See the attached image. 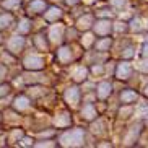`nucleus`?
Returning a JSON list of instances; mask_svg holds the SVG:
<instances>
[{
    "label": "nucleus",
    "mask_w": 148,
    "mask_h": 148,
    "mask_svg": "<svg viewBox=\"0 0 148 148\" xmlns=\"http://www.w3.org/2000/svg\"><path fill=\"white\" fill-rule=\"evenodd\" d=\"M114 25L109 21V18H99L98 21L93 25V29H95V34L98 36H108L111 31H112Z\"/></svg>",
    "instance_id": "3"
},
{
    "label": "nucleus",
    "mask_w": 148,
    "mask_h": 148,
    "mask_svg": "<svg viewBox=\"0 0 148 148\" xmlns=\"http://www.w3.org/2000/svg\"><path fill=\"white\" fill-rule=\"evenodd\" d=\"M44 18H46L47 21H57V20L62 18V10L59 8V7H49V8H46V12H44Z\"/></svg>",
    "instance_id": "13"
},
{
    "label": "nucleus",
    "mask_w": 148,
    "mask_h": 148,
    "mask_svg": "<svg viewBox=\"0 0 148 148\" xmlns=\"http://www.w3.org/2000/svg\"><path fill=\"white\" fill-rule=\"evenodd\" d=\"M127 0H111V5H112L114 8H122L124 5H125Z\"/></svg>",
    "instance_id": "33"
},
{
    "label": "nucleus",
    "mask_w": 148,
    "mask_h": 148,
    "mask_svg": "<svg viewBox=\"0 0 148 148\" xmlns=\"http://www.w3.org/2000/svg\"><path fill=\"white\" fill-rule=\"evenodd\" d=\"M25 135H23V130H20V129H15L12 134H10V142H18V140H21Z\"/></svg>",
    "instance_id": "27"
},
{
    "label": "nucleus",
    "mask_w": 148,
    "mask_h": 148,
    "mask_svg": "<svg viewBox=\"0 0 148 148\" xmlns=\"http://www.w3.org/2000/svg\"><path fill=\"white\" fill-rule=\"evenodd\" d=\"M104 122L103 121H96V122H93V125H91V132L93 134H96V135H104L106 134V129H104Z\"/></svg>",
    "instance_id": "21"
},
{
    "label": "nucleus",
    "mask_w": 148,
    "mask_h": 148,
    "mask_svg": "<svg viewBox=\"0 0 148 148\" xmlns=\"http://www.w3.org/2000/svg\"><path fill=\"white\" fill-rule=\"evenodd\" d=\"M72 77H73V80L77 83L85 82V80H86V77H88V69H86V67H83V65L77 67V69L73 70V73H72Z\"/></svg>",
    "instance_id": "17"
},
{
    "label": "nucleus",
    "mask_w": 148,
    "mask_h": 148,
    "mask_svg": "<svg viewBox=\"0 0 148 148\" xmlns=\"http://www.w3.org/2000/svg\"><path fill=\"white\" fill-rule=\"evenodd\" d=\"M62 36H64V26H62V25L52 26V28H51V31H49V38H51L54 42L62 41Z\"/></svg>",
    "instance_id": "18"
},
{
    "label": "nucleus",
    "mask_w": 148,
    "mask_h": 148,
    "mask_svg": "<svg viewBox=\"0 0 148 148\" xmlns=\"http://www.w3.org/2000/svg\"><path fill=\"white\" fill-rule=\"evenodd\" d=\"M78 2H80V0H67V3H69V5H77Z\"/></svg>",
    "instance_id": "39"
},
{
    "label": "nucleus",
    "mask_w": 148,
    "mask_h": 148,
    "mask_svg": "<svg viewBox=\"0 0 148 148\" xmlns=\"http://www.w3.org/2000/svg\"><path fill=\"white\" fill-rule=\"evenodd\" d=\"M10 91H12V86H10L8 83H2V85H0V98H2V96H7Z\"/></svg>",
    "instance_id": "29"
},
{
    "label": "nucleus",
    "mask_w": 148,
    "mask_h": 148,
    "mask_svg": "<svg viewBox=\"0 0 148 148\" xmlns=\"http://www.w3.org/2000/svg\"><path fill=\"white\" fill-rule=\"evenodd\" d=\"M135 67L140 70V72H143V73H148V57H143V60H140L135 64Z\"/></svg>",
    "instance_id": "26"
},
{
    "label": "nucleus",
    "mask_w": 148,
    "mask_h": 148,
    "mask_svg": "<svg viewBox=\"0 0 148 148\" xmlns=\"http://www.w3.org/2000/svg\"><path fill=\"white\" fill-rule=\"evenodd\" d=\"M57 60L60 62L62 65L70 64V62H72V51H70V47L64 46V47L59 49V51H57Z\"/></svg>",
    "instance_id": "11"
},
{
    "label": "nucleus",
    "mask_w": 148,
    "mask_h": 148,
    "mask_svg": "<svg viewBox=\"0 0 148 148\" xmlns=\"http://www.w3.org/2000/svg\"><path fill=\"white\" fill-rule=\"evenodd\" d=\"M5 73H7V69H5L3 65H0V78H2V77H3Z\"/></svg>",
    "instance_id": "38"
},
{
    "label": "nucleus",
    "mask_w": 148,
    "mask_h": 148,
    "mask_svg": "<svg viewBox=\"0 0 148 148\" xmlns=\"http://www.w3.org/2000/svg\"><path fill=\"white\" fill-rule=\"evenodd\" d=\"M13 23V16L10 13H2L0 15V29H7Z\"/></svg>",
    "instance_id": "20"
},
{
    "label": "nucleus",
    "mask_w": 148,
    "mask_h": 148,
    "mask_svg": "<svg viewBox=\"0 0 148 148\" xmlns=\"http://www.w3.org/2000/svg\"><path fill=\"white\" fill-rule=\"evenodd\" d=\"M137 99H138V93L134 91V90H124V91H121V103H124V104H132Z\"/></svg>",
    "instance_id": "14"
},
{
    "label": "nucleus",
    "mask_w": 148,
    "mask_h": 148,
    "mask_svg": "<svg viewBox=\"0 0 148 148\" xmlns=\"http://www.w3.org/2000/svg\"><path fill=\"white\" fill-rule=\"evenodd\" d=\"M129 28H130L132 31H140L142 29V20H140V18H134L130 21V26Z\"/></svg>",
    "instance_id": "28"
},
{
    "label": "nucleus",
    "mask_w": 148,
    "mask_h": 148,
    "mask_svg": "<svg viewBox=\"0 0 148 148\" xmlns=\"http://www.w3.org/2000/svg\"><path fill=\"white\" fill-rule=\"evenodd\" d=\"M111 93H112V85H111L109 82H101L99 85L96 86V95H98L99 99H106V98H109Z\"/></svg>",
    "instance_id": "10"
},
{
    "label": "nucleus",
    "mask_w": 148,
    "mask_h": 148,
    "mask_svg": "<svg viewBox=\"0 0 148 148\" xmlns=\"http://www.w3.org/2000/svg\"><path fill=\"white\" fill-rule=\"evenodd\" d=\"M0 42H2V36H0Z\"/></svg>",
    "instance_id": "42"
},
{
    "label": "nucleus",
    "mask_w": 148,
    "mask_h": 148,
    "mask_svg": "<svg viewBox=\"0 0 148 148\" xmlns=\"http://www.w3.org/2000/svg\"><path fill=\"white\" fill-rule=\"evenodd\" d=\"M93 25H95V20H93L91 15H85V16H80L78 20H77V28H78V29H83V31H88Z\"/></svg>",
    "instance_id": "16"
},
{
    "label": "nucleus",
    "mask_w": 148,
    "mask_h": 148,
    "mask_svg": "<svg viewBox=\"0 0 148 148\" xmlns=\"http://www.w3.org/2000/svg\"><path fill=\"white\" fill-rule=\"evenodd\" d=\"M122 56H124V59H129V57H132V56H135V49L132 47H127L125 51H124V54H122Z\"/></svg>",
    "instance_id": "34"
},
{
    "label": "nucleus",
    "mask_w": 148,
    "mask_h": 148,
    "mask_svg": "<svg viewBox=\"0 0 148 148\" xmlns=\"http://www.w3.org/2000/svg\"><path fill=\"white\" fill-rule=\"evenodd\" d=\"M98 147H112V145H111V143H99V145H98Z\"/></svg>",
    "instance_id": "40"
},
{
    "label": "nucleus",
    "mask_w": 148,
    "mask_h": 148,
    "mask_svg": "<svg viewBox=\"0 0 148 148\" xmlns=\"http://www.w3.org/2000/svg\"><path fill=\"white\" fill-rule=\"evenodd\" d=\"M114 29L116 31H119V33H125L127 29H129V25H127V23H124V21H117L116 23V25H114Z\"/></svg>",
    "instance_id": "30"
},
{
    "label": "nucleus",
    "mask_w": 148,
    "mask_h": 148,
    "mask_svg": "<svg viewBox=\"0 0 148 148\" xmlns=\"http://www.w3.org/2000/svg\"><path fill=\"white\" fill-rule=\"evenodd\" d=\"M57 143H54L52 140H42V142H39V143H36L34 147H56Z\"/></svg>",
    "instance_id": "32"
},
{
    "label": "nucleus",
    "mask_w": 148,
    "mask_h": 148,
    "mask_svg": "<svg viewBox=\"0 0 148 148\" xmlns=\"http://www.w3.org/2000/svg\"><path fill=\"white\" fill-rule=\"evenodd\" d=\"M23 65H25V69H26V70H31V72H39V70L44 69L46 64H44V59L41 56L33 54V56H28L26 59H25Z\"/></svg>",
    "instance_id": "2"
},
{
    "label": "nucleus",
    "mask_w": 148,
    "mask_h": 148,
    "mask_svg": "<svg viewBox=\"0 0 148 148\" xmlns=\"http://www.w3.org/2000/svg\"><path fill=\"white\" fill-rule=\"evenodd\" d=\"M20 142H21L23 147H33V145H34V143H33V138H26V137H23Z\"/></svg>",
    "instance_id": "36"
},
{
    "label": "nucleus",
    "mask_w": 148,
    "mask_h": 148,
    "mask_svg": "<svg viewBox=\"0 0 148 148\" xmlns=\"http://www.w3.org/2000/svg\"><path fill=\"white\" fill-rule=\"evenodd\" d=\"M142 56H143V57H148V42L143 44V47H142Z\"/></svg>",
    "instance_id": "37"
},
{
    "label": "nucleus",
    "mask_w": 148,
    "mask_h": 148,
    "mask_svg": "<svg viewBox=\"0 0 148 148\" xmlns=\"http://www.w3.org/2000/svg\"><path fill=\"white\" fill-rule=\"evenodd\" d=\"M91 72H93L95 75H101L103 72H104V67L101 65V64H95V65L91 67Z\"/></svg>",
    "instance_id": "31"
},
{
    "label": "nucleus",
    "mask_w": 148,
    "mask_h": 148,
    "mask_svg": "<svg viewBox=\"0 0 148 148\" xmlns=\"http://www.w3.org/2000/svg\"><path fill=\"white\" fill-rule=\"evenodd\" d=\"M25 47V38L21 34H15L12 36L7 42V49H8L10 54H20Z\"/></svg>",
    "instance_id": "4"
},
{
    "label": "nucleus",
    "mask_w": 148,
    "mask_h": 148,
    "mask_svg": "<svg viewBox=\"0 0 148 148\" xmlns=\"http://www.w3.org/2000/svg\"><path fill=\"white\" fill-rule=\"evenodd\" d=\"M64 99L70 108H77L80 103V88L77 86H70L65 90V95H64Z\"/></svg>",
    "instance_id": "5"
},
{
    "label": "nucleus",
    "mask_w": 148,
    "mask_h": 148,
    "mask_svg": "<svg viewBox=\"0 0 148 148\" xmlns=\"http://www.w3.org/2000/svg\"><path fill=\"white\" fill-rule=\"evenodd\" d=\"M21 2L23 0H3V2H2V7L7 8V10H15L21 5Z\"/></svg>",
    "instance_id": "23"
},
{
    "label": "nucleus",
    "mask_w": 148,
    "mask_h": 148,
    "mask_svg": "<svg viewBox=\"0 0 148 148\" xmlns=\"http://www.w3.org/2000/svg\"><path fill=\"white\" fill-rule=\"evenodd\" d=\"M29 31H31V21L28 18H23L21 21H20V25H18V33L20 34H26Z\"/></svg>",
    "instance_id": "22"
},
{
    "label": "nucleus",
    "mask_w": 148,
    "mask_h": 148,
    "mask_svg": "<svg viewBox=\"0 0 148 148\" xmlns=\"http://www.w3.org/2000/svg\"><path fill=\"white\" fill-rule=\"evenodd\" d=\"M62 147H83L85 143V132L83 129H72V130H67L60 135V138H59Z\"/></svg>",
    "instance_id": "1"
},
{
    "label": "nucleus",
    "mask_w": 148,
    "mask_h": 148,
    "mask_svg": "<svg viewBox=\"0 0 148 148\" xmlns=\"http://www.w3.org/2000/svg\"><path fill=\"white\" fill-rule=\"evenodd\" d=\"M34 42H36V46H38V49H41V51H47L49 44H47V41L44 39L42 34H38V36H36V38H34Z\"/></svg>",
    "instance_id": "24"
},
{
    "label": "nucleus",
    "mask_w": 148,
    "mask_h": 148,
    "mask_svg": "<svg viewBox=\"0 0 148 148\" xmlns=\"http://www.w3.org/2000/svg\"><path fill=\"white\" fill-rule=\"evenodd\" d=\"M127 114H132V108H130V104H127L124 109H121V116H122V117H129Z\"/></svg>",
    "instance_id": "35"
},
{
    "label": "nucleus",
    "mask_w": 148,
    "mask_h": 148,
    "mask_svg": "<svg viewBox=\"0 0 148 148\" xmlns=\"http://www.w3.org/2000/svg\"><path fill=\"white\" fill-rule=\"evenodd\" d=\"M46 2L44 0H33L28 7V12L29 13H34V15H39V13H44L46 12Z\"/></svg>",
    "instance_id": "15"
},
{
    "label": "nucleus",
    "mask_w": 148,
    "mask_h": 148,
    "mask_svg": "<svg viewBox=\"0 0 148 148\" xmlns=\"http://www.w3.org/2000/svg\"><path fill=\"white\" fill-rule=\"evenodd\" d=\"M82 117L85 121H95L98 117V112H96V108L91 103H86V104L82 108Z\"/></svg>",
    "instance_id": "12"
},
{
    "label": "nucleus",
    "mask_w": 148,
    "mask_h": 148,
    "mask_svg": "<svg viewBox=\"0 0 148 148\" xmlns=\"http://www.w3.org/2000/svg\"><path fill=\"white\" fill-rule=\"evenodd\" d=\"M70 124H72V116H70L69 112H60L57 114L56 119H54V125L57 127V129H65V127H70Z\"/></svg>",
    "instance_id": "8"
},
{
    "label": "nucleus",
    "mask_w": 148,
    "mask_h": 148,
    "mask_svg": "<svg viewBox=\"0 0 148 148\" xmlns=\"http://www.w3.org/2000/svg\"><path fill=\"white\" fill-rule=\"evenodd\" d=\"M145 95L148 96V83H147V85H145Z\"/></svg>",
    "instance_id": "41"
},
{
    "label": "nucleus",
    "mask_w": 148,
    "mask_h": 148,
    "mask_svg": "<svg viewBox=\"0 0 148 148\" xmlns=\"http://www.w3.org/2000/svg\"><path fill=\"white\" fill-rule=\"evenodd\" d=\"M111 44H112V39H111V38H103V39L96 41V51H98V52H106V51H109Z\"/></svg>",
    "instance_id": "19"
},
{
    "label": "nucleus",
    "mask_w": 148,
    "mask_h": 148,
    "mask_svg": "<svg viewBox=\"0 0 148 148\" xmlns=\"http://www.w3.org/2000/svg\"><path fill=\"white\" fill-rule=\"evenodd\" d=\"M116 77L119 80H129L132 77V65L129 62H121L116 67Z\"/></svg>",
    "instance_id": "7"
},
{
    "label": "nucleus",
    "mask_w": 148,
    "mask_h": 148,
    "mask_svg": "<svg viewBox=\"0 0 148 148\" xmlns=\"http://www.w3.org/2000/svg\"><path fill=\"white\" fill-rule=\"evenodd\" d=\"M140 134H142V124L132 125L130 130H129V134H127L125 138H124V145H125V147H130V145H134L135 142L138 140Z\"/></svg>",
    "instance_id": "6"
},
{
    "label": "nucleus",
    "mask_w": 148,
    "mask_h": 148,
    "mask_svg": "<svg viewBox=\"0 0 148 148\" xmlns=\"http://www.w3.org/2000/svg\"><path fill=\"white\" fill-rule=\"evenodd\" d=\"M147 29H148V25H147Z\"/></svg>",
    "instance_id": "44"
},
{
    "label": "nucleus",
    "mask_w": 148,
    "mask_h": 148,
    "mask_svg": "<svg viewBox=\"0 0 148 148\" xmlns=\"http://www.w3.org/2000/svg\"><path fill=\"white\" fill-rule=\"evenodd\" d=\"M29 106H31V101H29V98H28V96H25V95L16 96V98H15V101H13V108H15V111H16V112L28 111V109H29Z\"/></svg>",
    "instance_id": "9"
},
{
    "label": "nucleus",
    "mask_w": 148,
    "mask_h": 148,
    "mask_svg": "<svg viewBox=\"0 0 148 148\" xmlns=\"http://www.w3.org/2000/svg\"><path fill=\"white\" fill-rule=\"evenodd\" d=\"M93 41H95V34L93 33H86V34L83 36V39H82V44L85 46V47H91V44H93Z\"/></svg>",
    "instance_id": "25"
},
{
    "label": "nucleus",
    "mask_w": 148,
    "mask_h": 148,
    "mask_svg": "<svg viewBox=\"0 0 148 148\" xmlns=\"http://www.w3.org/2000/svg\"><path fill=\"white\" fill-rule=\"evenodd\" d=\"M143 2H148V0H143Z\"/></svg>",
    "instance_id": "43"
}]
</instances>
